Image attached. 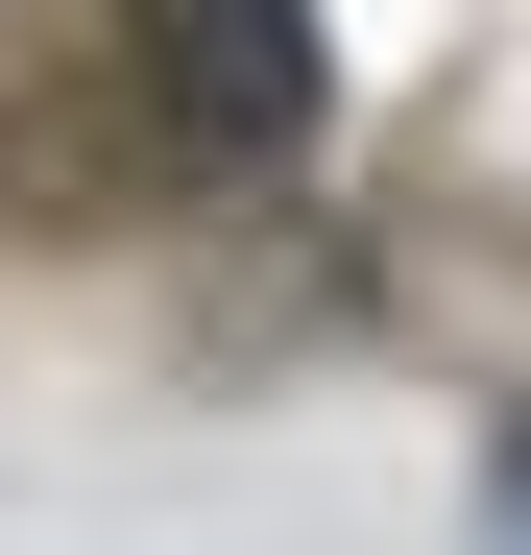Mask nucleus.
Wrapping results in <instances>:
<instances>
[{
  "label": "nucleus",
  "instance_id": "obj_1",
  "mask_svg": "<svg viewBox=\"0 0 531 555\" xmlns=\"http://www.w3.org/2000/svg\"><path fill=\"white\" fill-rule=\"evenodd\" d=\"M121 73H145V121L194 145V169H290L314 145V0H121Z\"/></svg>",
  "mask_w": 531,
  "mask_h": 555
}]
</instances>
